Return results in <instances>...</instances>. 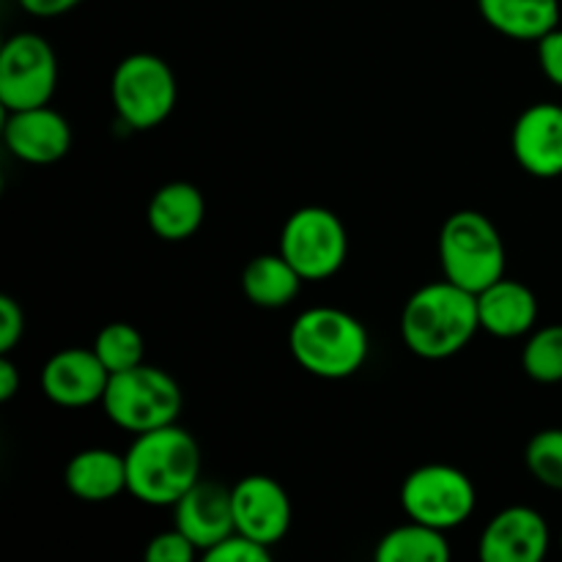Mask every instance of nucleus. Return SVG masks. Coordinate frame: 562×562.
Segmentation results:
<instances>
[{"label": "nucleus", "mask_w": 562, "mask_h": 562, "mask_svg": "<svg viewBox=\"0 0 562 562\" xmlns=\"http://www.w3.org/2000/svg\"><path fill=\"white\" fill-rule=\"evenodd\" d=\"M536 44L541 71L554 82V86L562 88V27L558 25L554 31H549L547 36L538 38Z\"/></svg>", "instance_id": "28"}, {"label": "nucleus", "mask_w": 562, "mask_h": 562, "mask_svg": "<svg viewBox=\"0 0 562 562\" xmlns=\"http://www.w3.org/2000/svg\"><path fill=\"white\" fill-rule=\"evenodd\" d=\"M173 516L176 530L184 532L203 554L236 532L234 497H231V488L220 486V483L198 481L173 505Z\"/></svg>", "instance_id": "15"}, {"label": "nucleus", "mask_w": 562, "mask_h": 562, "mask_svg": "<svg viewBox=\"0 0 562 562\" xmlns=\"http://www.w3.org/2000/svg\"><path fill=\"white\" fill-rule=\"evenodd\" d=\"M373 558L379 562H448L450 543L437 527L412 521L390 530L379 541Z\"/></svg>", "instance_id": "21"}, {"label": "nucleus", "mask_w": 562, "mask_h": 562, "mask_svg": "<svg viewBox=\"0 0 562 562\" xmlns=\"http://www.w3.org/2000/svg\"><path fill=\"white\" fill-rule=\"evenodd\" d=\"M20 390V373L9 360V355H0V401H11Z\"/></svg>", "instance_id": "30"}, {"label": "nucleus", "mask_w": 562, "mask_h": 562, "mask_svg": "<svg viewBox=\"0 0 562 562\" xmlns=\"http://www.w3.org/2000/svg\"><path fill=\"white\" fill-rule=\"evenodd\" d=\"M181 387L168 371L154 366H135L113 373L102 395V409L119 428L130 434L154 431L176 423L181 415Z\"/></svg>", "instance_id": "5"}, {"label": "nucleus", "mask_w": 562, "mask_h": 562, "mask_svg": "<svg viewBox=\"0 0 562 562\" xmlns=\"http://www.w3.org/2000/svg\"><path fill=\"white\" fill-rule=\"evenodd\" d=\"M203 558L209 562H269L272 552L263 543L252 541V538L241 536V532H234V536L220 541L214 549H209Z\"/></svg>", "instance_id": "25"}, {"label": "nucleus", "mask_w": 562, "mask_h": 562, "mask_svg": "<svg viewBox=\"0 0 562 562\" xmlns=\"http://www.w3.org/2000/svg\"><path fill=\"white\" fill-rule=\"evenodd\" d=\"M439 263L450 283L481 294L505 278V241L497 225L475 209L450 214L439 231Z\"/></svg>", "instance_id": "4"}, {"label": "nucleus", "mask_w": 562, "mask_h": 562, "mask_svg": "<svg viewBox=\"0 0 562 562\" xmlns=\"http://www.w3.org/2000/svg\"><path fill=\"white\" fill-rule=\"evenodd\" d=\"M475 499L470 475L450 464L417 467L401 486L404 514L442 532L464 525L475 510Z\"/></svg>", "instance_id": "8"}, {"label": "nucleus", "mask_w": 562, "mask_h": 562, "mask_svg": "<svg viewBox=\"0 0 562 562\" xmlns=\"http://www.w3.org/2000/svg\"><path fill=\"white\" fill-rule=\"evenodd\" d=\"M483 20L516 42H538L560 25V0H477Z\"/></svg>", "instance_id": "19"}, {"label": "nucleus", "mask_w": 562, "mask_h": 562, "mask_svg": "<svg viewBox=\"0 0 562 562\" xmlns=\"http://www.w3.org/2000/svg\"><path fill=\"white\" fill-rule=\"evenodd\" d=\"M289 346L300 368L318 379H346L360 371L371 351L368 329L340 307H311L291 324Z\"/></svg>", "instance_id": "3"}, {"label": "nucleus", "mask_w": 562, "mask_h": 562, "mask_svg": "<svg viewBox=\"0 0 562 562\" xmlns=\"http://www.w3.org/2000/svg\"><path fill=\"white\" fill-rule=\"evenodd\" d=\"M93 351H97L102 366L113 376V373L140 366L143 355H146V346H143V335L132 324L113 322L99 329L97 340H93Z\"/></svg>", "instance_id": "22"}, {"label": "nucleus", "mask_w": 562, "mask_h": 562, "mask_svg": "<svg viewBox=\"0 0 562 562\" xmlns=\"http://www.w3.org/2000/svg\"><path fill=\"white\" fill-rule=\"evenodd\" d=\"M110 371L93 349H64L47 360L42 371V393L66 409L102 401Z\"/></svg>", "instance_id": "13"}, {"label": "nucleus", "mask_w": 562, "mask_h": 562, "mask_svg": "<svg viewBox=\"0 0 562 562\" xmlns=\"http://www.w3.org/2000/svg\"><path fill=\"white\" fill-rule=\"evenodd\" d=\"M198 554L195 543L181 530H165L154 536L146 547L148 562H190Z\"/></svg>", "instance_id": "26"}, {"label": "nucleus", "mask_w": 562, "mask_h": 562, "mask_svg": "<svg viewBox=\"0 0 562 562\" xmlns=\"http://www.w3.org/2000/svg\"><path fill=\"white\" fill-rule=\"evenodd\" d=\"M16 3H20L27 14L49 20V16L66 14V11H71L77 3H82V0H16Z\"/></svg>", "instance_id": "29"}, {"label": "nucleus", "mask_w": 562, "mask_h": 562, "mask_svg": "<svg viewBox=\"0 0 562 562\" xmlns=\"http://www.w3.org/2000/svg\"><path fill=\"white\" fill-rule=\"evenodd\" d=\"M58 82V60L38 33H16L0 49V102L5 113L47 104Z\"/></svg>", "instance_id": "9"}, {"label": "nucleus", "mask_w": 562, "mask_h": 562, "mask_svg": "<svg viewBox=\"0 0 562 562\" xmlns=\"http://www.w3.org/2000/svg\"><path fill=\"white\" fill-rule=\"evenodd\" d=\"M234 497L236 532L274 547L285 538L291 527V499L274 477L247 475L231 488Z\"/></svg>", "instance_id": "10"}, {"label": "nucleus", "mask_w": 562, "mask_h": 562, "mask_svg": "<svg viewBox=\"0 0 562 562\" xmlns=\"http://www.w3.org/2000/svg\"><path fill=\"white\" fill-rule=\"evenodd\" d=\"M549 549V525L536 508L514 505L494 516L477 554L486 562H541Z\"/></svg>", "instance_id": "12"}, {"label": "nucleus", "mask_w": 562, "mask_h": 562, "mask_svg": "<svg viewBox=\"0 0 562 562\" xmlns=\"http://www.w3.org/2000/svg\"><path fill=\"white\" fill-rule=\"evenodd\" d=\"M477 329V294L450 283L448 278L417 289L401 313V338L406 349L423 360L459 355Z\"/></svg>", "instance_id": "2"}, {"label": "nucleus", "mask_w": 562, "mask_h": 562, "mask_svg": "<svg viewBox=\"0 0 562 562\" xmlns=\"http://www.w3.org/2000/svg\"><path fill=\"white\" fill-rule=\"evenodd\" d=\"M64 483L82 503H108L126 492V456L104 448H88L71 456Z\"/></svg>", "instance_id": "17"}, {"label": "nucleus", "mask_w": 562, "mask_h": 562, "mask_svg": "<svg viewBox=\"0 0 562 562\" xmlns=\"http://www.w3.org/2000/svg\"><path fill=\"white\" fill-rule=\"evenodd\" d=\"M527 470L547 488L562 492V428H543L527 442Z\"/></svg>", "instance_id": "24"}, {"label": "nucleus", "mask_w": 562, "mask_h": 562, "mask_svg": "<svg viewBox=\"0 0 562 562\" xmlns=\"http://www.w3.org/2000/svg\"><path fill=\"white\" fill-rule=\"evenodd\" d=\"M481 329L494 338H521L538 322V300L519 280L499 278L477 294Z\"/></svg>", "instance_id": "16"}, {"label": "nucleus", "mask_w": 562, "mask_h": 562, "mask_svg": "<svg viewBox=\"0 0 562 562\" xmlns=\"http://www.w3.org/2000/svg\"><path fill=\"white\" fill-rule=\"evenodd\" d=\"M302 274L283 258V252L256 256L241 272V291L247 300L267 311H278L296 300L302 289Z\"/></svg>", "instance_id": "20"}, {"label": "nucleus", "mask_w": 562, "mask_h": 562, "mask_svg": "<svg viewBox=\"0 0 562 562\" xmlns=\"http://www.w3.org/2000/svg\"><path fill=\"white\" fill-rule=\"evenodd\" d=\"M514 157L521 170L536 179L562 176V108L538 102L516 119L510 135Z\"/></svg>", "instance_id": "11"}, {"label": "nucleus", "mask_w": 562, "mask_h": 562, "mask_svg": "<svg viewBox=\"0 0 562 562\" xmlns=\"http://www.w3.org/2000/svg\"><path fill=\"white\" fill-rule=\"evenodd\" d=\"M25 333V313L11 296H0V355H9Z\"/></svg>", "instance_id": "27"}, {"label": "nucleus", "mask_w": 562, "mask_h": 562, "mask_svg": "<svg viewBox=\"0 0 562 562\" xmlns=\"http://www.w3.org/2000/svg\"><path fill=\"white\" fill-rule=\"evenodd\" d=\"M280 252L307 283L327 280L344 267L349 236L335 212L324 206H302L280 231Z\"/></svg>", "instance_id": "7"}, {"label": "nucleus", "mask_w": 562, "mask_h": 562, "mask_svg": "<svg viewBox=\"0 0 562 562\" xmlns=\"http://www.w3.org/2000/svg\"><path fill=\"white\" fill-rule=\"evenodd\" d=\"M521 368L541 384L562 382V324H549L530 335L521 351Z\"/></svg>", "instance_id": "23"}, {"label": "nucleus", "mask_w": 562, "mask_h": 562, "mask_svg": "<svg viewBox=\"0 0 562 562\" xmlns=\"http://www.w3.org/2000/svg\"><path fill=\"white\" fill-rule=\"evenodd\" d=\"M560 547H562V536H560Z\"/></svg>", "instance_id": "31"}, {"label": "nucleus", "mask_w": 562, "mask_h": 562, "mask_svg": "<svg viewBox=\"0 0 562 562\" xmlns=\"http://www.w3.org/2000/svg\"><path fill=\"white\" fill-rule=\"evenodd\" d=\"M3 140L16 159L31 165H49L66 157L71 148V126L58 110L38 108L14 110L3 126Z\"/></svg>", "instance_id": "14"}, {"label": "nucleus", "mask_w": 562, "mask_h": 562, "mask_svg": "<svg viewBox=\"0 0 562 562\" xmlns=\"http://www.w3.org/2000/svg\"><path fill=\"white\" fill-rule=\"evenodd\" d=\"M110 93L119 119L132 130H154L176 108V75L159 55H126L110 80Z\"/></svg>", "instance_id": "6"}, {"label": "nucleus", "mask_w": 562, "mask_h": 562, "mask_svg": "<svg viewBox=\"0 0 562 562\" xmlns=\"http://www.w3.org/2000/svg\"><path fill=\"white\" fill-rule=\"evenodd\" d=\"M146 217L159 239L184 241L201 228L206 217V201L190 181H170L154 192Z\"/></svg>", "instance_id": "18"}, {"label": "nucleus", "mask_w": 562, "mask_h": 562, "mask_svg": "<svg viewBox=\"0 0 562 562\" xmlns=\"http://www.w3.org/2000/svg\"><path fill=\"white\" fill-rule=\"evenodd\" d=\"M124 456L126 492L151 508H173L201 481V448L176 423L135 434Z\"/></svg>", "instance_id": "1"}]
</instances>
